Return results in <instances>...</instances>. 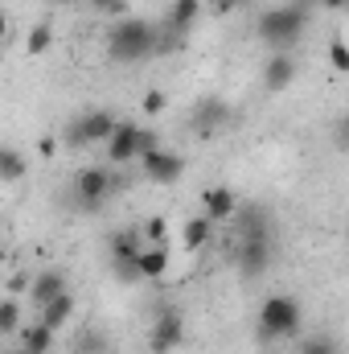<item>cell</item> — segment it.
Here are the masks:
<instances>
[{"instance_id":"obj_1","label":"cell","mask_w":349,"mask_h":354,"mask_svg":"<svg viewBox=\"0 0 349 354\" xmlns=\"http://www.w3.org/2000/svg\"><path fill=\"white\" fill-rule=\"evenodd\" d=\"M300 326H304V309H300V301L288 297V292H275V297H267V301L259 305L255 342H259L263 351L275 346V342H292V338H300Z\"/></svg>"},{"instance_id":"obj_2","label":"cell","mask_w":349,"mask_h":354,"mask_svg":"<svg viewBox=\"0 0 349 354\" xmlns=\"http://www.w3.org/2000/svg\"><path fill=\"white\" fill-rule=\"evenodd\" d=\"M308 12L312 8H304V4H275V8L259 12L255 33H259V41L271 54H288L304 37V29H308Z\"/></svg>"},{"instance_id":"obj_3","label":"cell","mask_w":349,"mask_h":354,"mask_svg":"<svg viewBox=\"0 0 349 354\" xmlns=\"http://www.w3.org/2000/svg\"><path fill=\"white\" fill-rule=\"evenodd\" d=\"M152 41H157V21L119 17L107 33V54H111V62H144V58H152Z\"/></svg>"},{"instance_id":"obj_4","label":"cell","mask_w":349,"mask_h":354,"mask_svg":"<svg viewBox=\"0 0 349 354\" xmlns=\"http://www.w3.org/2000/svg\"><path fill=\"white\" fill-rule=\"evenodd\" d=\"M152 149H161V136L152 128H140L132 120H119L115 132H111V140H107V161L111 165H128V161H140Z\"/></svg>"},{"instance_id":"obj_5","label":"cell","mask_w":349,"mask_h":354,"mask_svg":"<svg viewBox=\"0 0 349 354\" xmlns=\"http://www.w3.org/2000/svg\"><path fill=\"white\" fill-rule=\"evenodd\" d=\"M115 189H119V177L111 174V169H103V165H87V169L74 174V206L87 210V214H94Z\"/></svg>"},{"instance_id":"obj_6","label":"cell","mask_w":349,"mask_h":354,"mask_svg":"<svg viewBox=\"0 0 349 354\" xmlns=\"http://www.w3.org/2000/svg\"><path fill=\"white\" fill-rule=\"evenodd\" d=\"M115 111H107V107H90L83 111L70 128H66V145L70 149H83V145H107L111 140V132H115Z\"/></svg>"},{"instance_id":"obj_7","label":"cell","mask_w":349,"mask_h":354,"mask_svg":"<svg viewBox=\"0 0 349 354\" xmlns=\"http://www.w3.org/2000/svg\"><path fill=\"white\" fill-rule=\"evenodd\" d=\"M235 260H239V272L251 276V280L267 276V268L275 264V231H267V235H243L235 243Z\"/></svg>"},{"instance_id":"obj_8","label":"cell","mask_w":349,"mask_h":354,"mask_svg":"<svg viewBox=\"0 0 349 354\" xmlns=\"http://www.w3.org/2000/svg\"><path fill=\"white\" fill-rule=\"evenodd\" d=\"M140 248H144L140 231H119V235H111V272H115L119 284H140V268H136Z\"/></svg>"},{"instance_id":"obj_9","label":"cell","mask_w":349,"mask_h":354,"mask_svg":"<svg viewBox=\"0 0 349 354\" xmlns=\"http://www.w3.org/2000/svg\"><path fill=\"white\" fill-rule=\"evenodd\" d=\"M181 342H185V317L177 313L173 305H165V309L152 317V326H148V351L152 354H173Z\"/></svg>"},{"instance_id":"obj_10","label":"cell","mask_w":349,"mask_h":354,"mask_svg":"<svg viewBox=\"0 0 349 354\" xmlns=\"http://www.w3.org/2000/svg\"><path fill=\"white\" fill-rule=\"evenodd\" d=\"M140 165H144V177H148L152 185H177V181L185 177V157H181V153H169V149L144 153Z\"/></svg>"},{"instance_id":"obj_11","label":"cell","mask_w":349,"mask_h":354,"mask_svg":"<svg viewBox=\"0 0 349 354\" xmlns=\"http://www.w3.org/2000/svg\"><path fill=\"white\" fill-rule=\"evenodd\" d=\"M230 120V107L218 99V95H206V99H197V107L189 111V128L197 132V136H214L222 124Z\"/></svg>"},{"instance_id":"obj_12","label":"cell","mask_w":349,"mask_h":354,"mask_svg":"<svg viewBox=\"0 0 349 354\" xmlns=\"http://www.w3.org/2000/svg\"><path fill=\"white\" fill-rule=\"evenodd\" d=\"M235 210H239L235 189H226V185H210V189L201 194V214H206L210 223H230Z\"/></svg>"},{"instance_id":"obj_13","label":"cell","mask_w":349,"mask_h":354,"mask_svg":"<svg viewBox=\"0 0 349 354\" xmlns=\"http://www.w3.org/2000/svg\"><path fill=\"white\" fill-rule=\"evenodd\" d=\"M292 83H296V58L292 54H271L267 66H263V91L279 95V91H288Z\"/></svg>"},{"instance_id":"obj_14","label":"cell","mask_w":349,"mask_h":354,"mask_svg":"<svg viewBox=\"0 0 349 354\" xmlns=\"http://www.w3.org/2000/svg\"><path fill=\"white\" fill-rule=\"evenodd\" d=\"M58 292H66V276L58 272V268H50V272H37V276H29V301L41 309L46 301H54Z\"/></svg>"},{"instance_id":"obj_15","label":"cell","mask_w":349,"mask_h":354,"mask_svg":"<svg viewBox=\"0 0 349 354\" xmlns=\"http://www.w3.org/2000/svg\"><path fill=\"white\" fill-rule=\"evenodd\" d=\"M17 338H21V342H17L21 351H29V354H50V351H54V338H58V334H54L50 326H41V322H21Z\"/></svg>"},{"instance_id":"obj_16","label":"cell","mask_w":349,"mask_h":354,"mask_svg":"<svg viewBox=\"0 0 349 354\" xmlns=\"http://www.w3.org/2000/svg\"><path fill=\"white\" fill-rule=\"evenodd\" d=\"M70 317H74V297H70V288H66V292H58L54 301H46V305L37 309V322H41V326H50L54 334H58Z\"/></svg>"},{"instance_id":"obj_17","label":"cell","mask_w":349,"mask_h":354,"mask_svg":"<svg viewBox=\"0 0 349 354\" xmlns=\"http://www.w3.org/2000/svg\"><path fill=\"white\" fill-rule=\"evenodd\" d=\"M140 280H161L169 272V243H152V248H140Z\"/></svg>"},{"instance_id":"obj_18","label":"cell","mask_w":349,"mask_h":354,"mask_svg":"<svg viewBox=\"0 0 349 354\" xmlns=\"http://www.w3.org/2000/svg\"><path fill=\"white\" fill-rule=\"evenodd\" d=\"M210 239H214V223H210L206 214L185 218V227H181V248H185V252H201Z\"/></svg>"},{"instance_id":"obj_19","label":"cell","mask_w":349,"mask_h":354,"mask_svg":"<svg viewBox=\"0 0 349 354\" xmlns=\"http://www.w3.org/2000/svg\"><path fill=\"white\" fill-rule=\"evenodd\" d=\"M189 46V33H181V29H173V25H157V41H152V58H173V54H181Z\"/></svg>"},{"instance_id":"obj_20","label":"cell","mask_w":349,"mask_h":354,"mask_svg":"<svg viewBox=\"0 0 349 354\" xmlns=\"http://www.w3.org/2000/svg\"><path fill=\"white\" fill-rule=\"evenodd\" d=\"M197 17H201V0H173L165 25H173V29H181V33H189V25H193Z\"/></svg>"},{"instance_id":"obj_21","label":"cell","mask_w":349,"mask_h":354,"mask_svg":"<svg viewBox=\"0 0 349 354\" xmlns=\"http://www.w3.org/2000/svg\"><path fill=\"white\" fill-rule=\"evenodd\" d=\"M29 169V161L21 157V149H8V145H0V181H21Z\"/></svg>"},{"instance_id":"obj_22","label":"cell","mask_w":349,"mask_h":354,"mask_svg":"<svg viewBox=\"0 0 349 354\" xmlns=\"http://www.w3.org/2000/svg\"><path fill=\"white\" fill-rule=\"evenodd\" d=\"M50 46H54V25H50V21H37V25L29 29V37H25V50H29L33 58H41Z\"/></svg>"},{"instance_id":"obj_23","label":"cell","mask_w":349,"mask_h":354,"mask_svg":"<svg viewBox=\"0 0 349 354\" xmlns=\"http://www.w3.org/2000/svg\"><path fill=\"white\" fill-rule=\"evenodd\" d=\"M21 330V301L17 297H4L0 301V338H12Z\"/></svg>"},{"instance_id":"obj_24","label":"cell","mask_w":349,"mask_h":354,"mask_svg":"<svg viewBox=\"0 0 349 354\" xmlns=\"http://www.w3.org/2000/svg\"><path fill=\"white\" fill-rule=\"evenodd\" d=\"M300 354H341V342L333 334H312L300 342Z\"/></svg>"},{"instance_id":"obj_25","label":"cell","mask_w":349,"mask_h":354,"mask_svg":"<svg viewBox=\"0 0 349 354\" xmlns=\"http://www.w3.org/2000/svg\"><path fill=\"white\" fill-rule=\"evenodd\" d=\"M140 239H144V248H152V243H169V227H165V218H148V223L140 227Z\"/></svg>"},{"instance_id":"obj_26","label":"cell","mask_w":349,"mask_h":354,"mask_svg":"<svg viewBox=\"0 0 349 354\" xmlns=\"http://www.w3.org/2000/svg\"><path fill=\"white\" fill-rule=\"evenodd\" d=\"M74 351H79V354H103V351H107V342H103V334H99V330H83V334H79V342H74Z\"/></svg>"},{"instance_id":"obj_27","label":"cell","mask_w":349,"mask_h":354,"mask_svg":"<svg viewBox=\"0 0 349 354\" xmlns=\"http://www.w3.org/2000/svg\"><path fill=\"white\" fill-rule=\"evenodd\" d=\"M329 62L337 75H349V50H346V37H333L329 41Z\"/></svg>"},{"instance_id":"obj_28","label":"cell","mask_w":349,"mask_h":354,"mask_svg":"<svg viewBox=\"0 0 349 354\" xmlns=\"http://www.w3.org/2000/svg\"><path fill=\"white\" fill-rule=\"evenodd\" d=\"M165 103H169V99H165V91H148V95H144V103H140V111H144V115H161V111H165Z\"/></svg>"},{"instance_id":"obj_29","label":"cell","mask_w":349,"mask_h":354,"mask_svg":"<svg viewBox=\"0 0 349 354\" xmlns=\"http://www.w3.org/2000/svg\"><path fill=\"white\" fill-rule=\"evenodd\" d=\"M94 12H107V17H119V12H128V0H87Z\"/></svg>"},{"instance_id":"obj_30","label":"cell","mask_w":349,"mask_h":354,"mask_svg":"<svg viewBox=\"0 0 349 354\" xmlns=\"http://www.w3.org/2000/svg\"><path fill=\"white\" fill-rule=\"evenodd\" d=\"M251 0H214V12L218 17H230V12H239V8H247Z\"/></svg>"},{"instance_id":"obj_31","label":"cell","mask_w":349,"mask_h":354,"mask_svg":"<svg viewBox=\"0 0 349 354\" xmlns=\"http://www.w3.org/2000/svg\"><path fill=\"white\" fill-rule=\"evenodd\" d=\"M54 153H58V140L54 136H41L37 140V157H54Z\"/></svg>"},{"instance_id":"obj_32","label":"cell","mask_w":349,"mask_h":354,"mask_svg":"<svg viewBox=\"0 0 349 354\" xmlns=\"http://www.w3.org/2000/svg\"><path fill=\"white\" fill-rule=\"evenodd\" d=\"M21 292H29V276H12L8 280V297H21Z\"/></svg>"},{"instance_id":"obj_33","label":"cell","mask_w":349,"mask_h":354,"mask_svg":"<svg viewBox=\"0 0 349 354\" xmlns=\"http://www.w3.org/2000/svg\"><path fill=\"white\" fill-rule=\"evenodd\" d=\"M4 37H8V12L0 8V41H4Z\"/></svg>"},{"instance_id":"obj_34","label":"cell","mask_w":349,"mask_h":354,"mask_svg":"<svg viewBox=\"0 0 349 354\" xmlns=\"http://www.w3.org/2000/svg\"><path fill=\"white\" fill-rule=\"evenodd\" d=\"M292 4H304V8H317L321 0H292Z\"/></svg>"},{"instance_id":"obj_35","label":"cell","mask_w":349,"mask_h":354,"mask_svg":"<svg viewBox=\"0 0 349 354\" xmlns=\"http://www.w3.org/2000/svg\"><path fill=\"white\" fill-rule=\"evenodd\" d=\"M46 4H54V8H66V4H74V0H46Z\"/></svg>"},{"instance_id":"obj_36","label":"cell","mask_w":349,"mask_h":354,"mask_svg":"<svg viewBox=\"0 0 349 354\" xmlns=\"http://www.w3.org/2000/svg\"><path fill=\"white\" fill-rule=\"evenodd\" d=\"M263 354H283V351H275V346H267V351H263Z\"/></svg>"},{"instance_id":"obj_37","label":"cell","mask_w":349,"mask_h":354,"mask_svg":"<svg viewBox=\"0 0 349 354\" xmlns=\"http://www.w3.org/2000/svg\"><path fill=\"white\" fill-rule=\"evenodd\" d=\"M8 354H29V351H21V346H12V351H8Z\"/></svg>"}]
</instances>
